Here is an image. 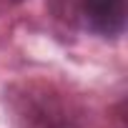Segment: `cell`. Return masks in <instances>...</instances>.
Wrapping results in <instances>:
<instances>
[{"mask_svg":"<svg viewBox=\"0 0 128 128\" xmlns=\"http://www.w3.org/2000/svg\"><path fill=\"white\" fill-rule=\"evenodd\" d=\"M73 18L98 38H120L126 30V0H73Z\"/></svg>","mask_w":128,"mask_h":128,"instance_id":"2","label":"cell"},{"mask_svg":"<svg viewBox=\"0 0 128 128\" xmlns=\"http://www.w3.org/2000/svg\"><path fill=\"white\" fill-rule=\"evenodd\" d=\"M8 3H23V0H8Z\"/></svg>","mask_w":128,"mask_h":128,"instance_id":"3","label":"cell"},{"mask_svg":"<svg viewBox=\"0 0 128 128\" xmlns=\"http://www.w3.org/2000/svg\"><path fill=\"white\" fill-rule=\"evenodd\" d=\"M13 128H86L83 106L50 80L30 78L5 90Z\"/></svg>","mask_w":128,"mask_h":128,"instance_id":"1","label":"cell"}]
</instances>
